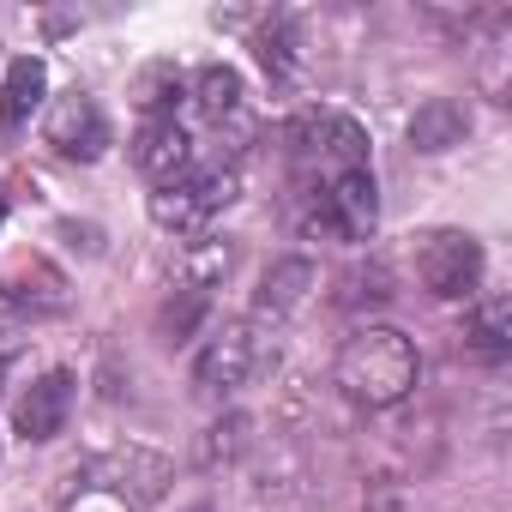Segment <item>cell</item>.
Instances as JSON below:
<instances>
[{"instance_id": "e0dca14e", "label": "cell", "mask_w": 512, "mask_h": 512, "mask_svg": "<svg viewBox=\"0 0 512 512\" xmlns=\"http://www.w3.org/2000/svg\"><path fill=\"white\" fill-rule=\"evenodd\" d=\"M506 61H512V19L494 13V25H488V37H482V55H476V85H482L494 103H506V91H512Z\"/></svg>"}, {"instance_id": "44dd1931", "label": "cell", "mask_w": 512, "mask_h": 512, "mask_svg": "<svg viewBox=\"0 0 512 512\" xmlns=\"http://www.w3.org/2000/svg\"><path fill=\"white\" fill-rule=\"evenodd\" d=\"M386 296H392L386 266H368V272H350V278H344V296H338V302H344V308H362V302H368V308H380Z\"/></svg>"}, {"instance_id": "484cf974", "label": "cell", "mask_w": 512, "mask_h": 512, "mask_svg": "<svg viewBox=\"0 0 512 512\" xmlns=\"http://www.w3.org/2000/svg\"><path fill=\"white\" fill-rule=\"evenodd\" d=\"M0 211H7V199H0Z\"/></svg>"}, {"instance_id": "ba28073f", "label": "cell", "mask_w": 512, "mask_h": 512, "mask_svg": "<svg viewBox=\"0 0 512 512\" xmlns=\"http://www.w3.org/2000/svg\"><path fill=\"white\" fill-rule=\"evenodd\" d=\"M49 145L61 151V157H73V163H97L103 157V145H109V121H103V109H97V97L91 91H67L55 109H49Z\"/></svg>"}, {"instance_id": "4fadbf2b", "label": "cell", "mask_w": 512, "mask_h": 512, "mask_svg": "<svg viewBox=\"0 0 512 512\" xmlns=\"http://www.w3.org/2000/svg\"><path fill=\"white\" fill-rule=\"evenodd\" d=\"M43 91H49V67L37 55H19L7 67V79H0V127L19 133L37 109H43Z\"/></svg>"}, {"instance_id": "6da1fadb", "label": "cell", "mask_w": 512, "mask_h": 512, "mask_svg": "<svg viewBox=\"0 0 512 512\" xmlns=\"http://www.w3.org/2000/svg\"><path fill=\"white\" fill-rule=\"evenodd\" d=\"M332 386L362 404V410H398L416 386H422V350L410 332L398 326H356L338 344L332 362Z\"/></svg>"}, {"instance_id": "d4e9b609", "label": "cell", "mask_w": 512, "mask_h": 512, "mask_svg": "<svg viewBox=\"0 0 512 512\" xmlns=\"http://www.w3.org/2000/svg\"><path fill=\"white\" fill-rule=\"evenodd\" d=\"M193 512H211V506H193Z\"/></svg>"}, {"instance_id": "9c48e42d", "label": "cell", "mask_w": 512, "mask_h": 512, "mask_svg": "<svg viewBox=\"0 0 512 512\" xmlns=\"http://www.w3.org/2000/svg\"><path fill=\"white\" fill-rule=\"evenodd\" d=\"M133 163L151 187H169L193 169V133L181 121H145L139 139H133Z\"/></svg>"}, {"instance_id": "cb8c5ba5", "label": "cell", "mask_w": 512, "mask_h": 512, "mask_svg": "<svg viewBox=\"0 0 512 512\" xmlns=\"http://www.w3.org/2000/svg\"><path fill=\"white\" fill-rule=\"evenodd\" d=\"M0 392H7V356H0Z\"/></svg>"}, {"instance_id": "603a6c76", "label": "cell", "mask_w": 512, "mask_h": 512, "mask_svg": "<svg viewBox=\"0 0 512 512\" xmlns=\"http://www.w3.org/2000/svg\"><path fill=\"white\" fill-rule=\"evenodd\" d=\"M67 512H133L121 494H109V488H79L73 500H67Z\"/></svg>"}, {"instance_id": "d6986e66", "label": "cell", "mask_w": 512, "mask_h": 512, "mask_svg": "<svg viewBox=\"0 0 512 512\" xmlns=\"http://www.w3.org/2000/svg\"><path fill=\"white\" fill-rule=\"evenodd\" d=\"M247 446H253V422H247L241 410H229V416H217V422L205 428L199 458H205V464H229V458H241Z\"/></svg>"}, {"instance_id": "8fae6325", "label": "cell", "mask_w": 512, "mask_h": 512, "mask_svg": "<svg viewBox=\"0 0 512 512\" xmlns=\"http://www.w3.org/2000/svg\"><path fill=\"white\" fill-rule=\"evenodd\" d=\"M464 139H470V109H464L458 97H428V103H416V115H410V151L440 157V151H452V145H464Z\"/></svg>"}, {"instance_id": "2e32d148", "label": "cell", "mask_w": 512, "mask_h": 512, "mask_svg": "<svg viewBox=\"0 0 512 512\" xmlns=\"http://www.w3.org/2000/svg\"><path fill=\"white\" fill-rule=\"evenodd\" d=\"M229 266H235V247H229V241H217V235H193V241H187V260H181V290L211 296V284H223Z\"/></svg>"}, {"instance_id": "277c9868", "label": "cell", "mask_w": 512, "mask_h": 512, "mask_svg": "<svg viewBox=\"0 0 512 512\" xmlns=\"http://www.w3.org/2000/svg\"><path fill=\"white\" fill-rule=\"evenodd\" d=\"M482 266H488L482 260V241L470 229H434L416 247V278L440 302H470L476 284H482Z\"/></svg>"}, {"instance_id": "ac0fdd59", "label": "cell", "mask_w": 512, "mask_h": 512, "mask_svg": "<svg viewBox=\"0 0 512 512\" xmlns=\"http://www.w3.org/2000/svg\"><path fill=\"white\" fill-rule=\"evenodd\" d=\"M181 97H187V79L169 61H157V67L139 73V109H145V121H175V103Z\"/></svg>"}, {"instance_id": "7c38bea8", "label": "cell", "mask_w": 512, "mask_h": 512, "mask_svg": "<svg viewBox=\"0 0 512 512\" xmlns=\"http://www.w3.org/2000/svg\"><path fill=\"white\" fill-rule=\"evenodd\" d=\"M320 284V272H314V260H278L266 278H260V296H253V314L260 320H290L302 302H308V290Z\"/></svg>"}, {"instance_id": "9a60e30c", "label": "cell", "mask_w": 512, "mask_h": 512, "mask_svg": "<svg viewBox=\"0 0 512 512\" xmlns=\"http://www.w3.org/2000/svg\"><path fill=\"white\" fill-rule=\"evenodd\" d=\"M187 97H193V109H199L211 127H223V121L241 115V73L223 67V61H211V67H199V73L187 79Z\"/></svg>"}, {"instance_id": "7a4b0ae2", "label": "cell", "mask_w": 512, "mask_h": 512, "mask_svg": "<svg viewBox=\"0 0 512 512\" xmlns=\"http://www.w3.org/2000/svg\"><path fill=\"white\" fill-rule=\"evenodd\" d=\"M241 193V175L235 163H211V169H187L181 181L157 187L151 193V223L169 229V235H205V223L217 211H229Z\"/></svg>"}, {"instance_id": "30bf717a", "label": "cell", "mask_w": 512, "mask_h": 512, "mask_svg": "<svg viewBox=\"0 0 512 512\" xmlns=\"http://www.w3.org/2000/svg\"><path fill=\"white\" fill-rule=\"evenodd\" d=\"M73 386H79V380H73L67 368L37 374V380H31V392L19 398V416H13V422H19V434H25V440H37V446H43V440H55V434L67 428V416H73Z\"/></svg>"}, {"instance_id": "7402d4cb", "label": "cell", "mask_w": 512, "mask_h": 512, "mask_svg": "<svg viewBox=\"0 0 512 512\" xmlns=\"http://www.w3.org/2000/svg\"><path fill=\"white\" fill-rule=\"evenodd\" d=\"M199 314H205V296H199V290H181V302L163 308V332H169V344H181V338L199 326Z\"/></svg>"}, {"instance_id": "3957f363", "label": "cell", "mask_w": 512, "mask_h": 512, "mask_svg": "<svg viewBox=\"0 0 512 512\" xmlns=\"http://www.w3.org/2000/svg\"><path fill=\"white\" fill-rule=\"evenodd\" d=\"M260 368H266V332H260V320H229V326H217L199 344V356H193V392L223 404Z\"/></svg>"}, {"instance_id": "ffe728a7", "label": "cell", "mask_w": 512, "mask_h": 512, "mask_svg": "<svg viewBox=\"0 0 512 512\" xmlns=\"http://www.w3.org/2000/svg\"><path fill=\"white\" fill-rule=\"evenodd\" d=\"M260 61H266L272 79H290V73H296V25H290V19H272V25L260 31Z\"/></svg>"}, {"instance_id": "5bb4252c", "label": "cell", "mask_w": 512, "mask_h": 512, "mask_svg": "<svg viewBox=\"0 0 512 512\" xmlns=\"http://www.w3.org/2000/svg\"><path fill=\"white\" fill-rule=\"evenodd\" d=\"M464 344L476 362H506L512 356V302L506 296H482L464 320Z\"/></svg>"}, {"instance_id": "8992f818", "label": "cell", "mask_w": 512, "mask_h": 512, "mask_svg": "<svg viewBox=\"0 0 512 512\" xmlns=\"http://www.w3.org/2000/svg\"><path fill=\"white\" fill-rule=\"evenodd\" d=\"M169 476H175V464L163 452H151V446H115L109 458H97L85 470V488H109V494H121L139 512V506H151V500L169 494Z\"/></svg>"}, {"instance_id": "5b68a950", "label": "cell", "mask_w": 512, "mask_h": 512, "mask_svg": "<svg viewBox=\"0 0 512 512\" xmlns=\"http://www.w3.org/2000/svg\"><path fill=\"white\" fill-rule=\"evenodd\" d=\"M290 145H296V157L308 163V169H368V133H362V121H350L344 109H308V115H296L290 121Z\"/></svg>"}, {"instance_id": "52a82bcc", "label": "cell", "mask_w": 512, "mask_h": 512, "mask_svg": "<svg viewBox=\"0 0 512 512\" xmlns=\"http://www.w3.org/2000/svg\"><path fill=\"white\" fill-rule=\"evenodd\" d=\"M320 223H326L338 241H368L374 223H380V187H374V169H338V175L326 181Z\"/></svg>"}]
</instances>
